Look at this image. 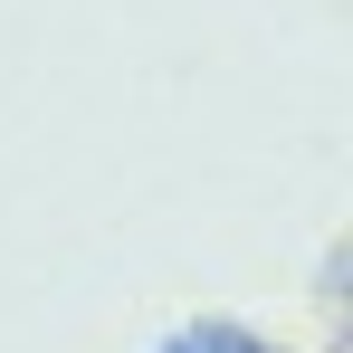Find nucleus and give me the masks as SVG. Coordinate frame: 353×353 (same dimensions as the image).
<instances>
[{"label": "nucleus", "instance_id": "1", "mask_svg": "<svg viewBox=\"0 0 353 353\" xmlns=\"http://www.w3.org/2000/svg\"><path fill=\"white\" fill-rule=\"evenodd\" d=\"M163 353H220V325H201V334H172Z\"/></svg>", "mask_w": 353, "mask_h": 353}]
</instances>
